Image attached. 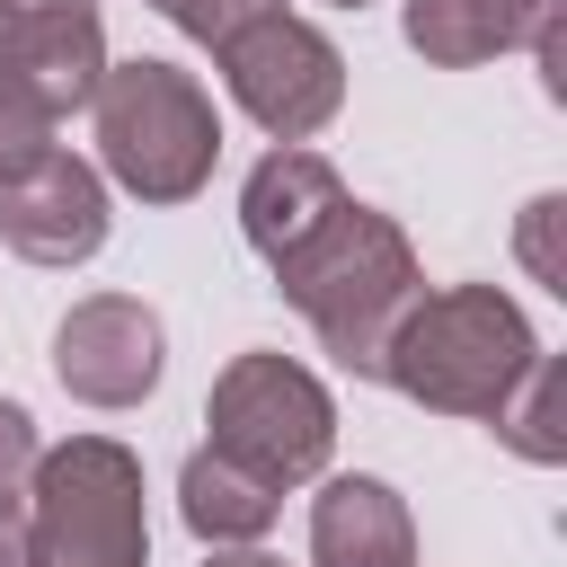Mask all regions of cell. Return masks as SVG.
<instances>
[{"instance_id":"obj_5","label":"cell","mask_w":567,"mask_h":567,"mask_svg":"<svg viewBox=\"0 0 567 567\" xmlns=\"http://www.w3.org/2000/svg\"><path fill=\"white\" fill-rule=\"evenodd\" d=\"M204 425H213L204 452L239 461L275 496L310 487L328 470V443H337V408H328L319 372H301L292 354H230L221 381H213V399H204Z\"/></svg>"},{"instance_id":"obj_17","label":"cell","mask_w":567,"mask_h":567,"mask_svg":"<svg viewBox=\"0 0 567 567\" xmlns=\"http://www.w3.org/2000/svg\"><path fill=\"white\" fill-rule=\"evenodd\" d=\"M558 221H567V195H532V204H523V266H532L549 292H567V266H558Z\"/></svg>"},{"instance_id":"obj_9","label":"cell","mask_w":567,"mask_h":567,"mask_svg":"<svg viewBox=\"0 0 567 567\" xmlns=\"http://www.w3.org/2000/svg\"><path fill=\"white\" fill-rule=\"evenodd\" d=\"M0 239L27 266H80L106 248V177L71 151H44L35 168L0 177Z\"/></svg>"},{"instance_id":"obj_11","label":"cell","mask_w":567,"mask_h":567,"mask_svg":"<svg viewBox=\"0 0 567 567\" xmlns=\"http://www.w3.org/2000/svg\"><path fill=\"white\" fill-rule=\"evenodd\" d=\"M310 567H416V523L381 478H328L310 505Z\"/></svg>"},{"instance_id":"obj_21","label":"cell","mask_w":567,"mask_h":567,"mask_svg":"<svg viewBox=\"0 0 567 567\" xmlns=\"http://www.w3.org/2000/svg\"><path fill=\"white\" fill-rule=\"evenodd\" d=\"M337 9H363V0H337Z\"/></svg>"},{"instance_id":"obj_12","label":"cell","mask_w":567,"mask_h":567,"mask_svg":"<svg viewBox=\"0 0 567 567\" xmlns=\"http://www.w3.org/2000/svg\"><path fill=\"white\" fill-rule=\"evenodd\" d=\"M567 18V0H408V44L443 71H470V62H496L532 35H549Z\"/></svg>"},{"instance_id":"obj_3","label":"cell","mask_w":567,"mask_h":567,"mask_svg":"<svg viewBox=\"0 0 567 567\" xmlns=\"http://www.w3.org/2000/svg\"><path fill=\"white\" fill-rule=\"evenodd\" d=\"M97 159L124 195L142 204H186L213 159H221V124H213V97L195 89V71L177 62H106L97 97Z\"/></svg>"},{"instance_id":"obj_16","label":"cell","mask_w":567,"mask_h":567,"mask_svg":"<svg viewBox=\"0 0 567 567\" xmlns=\"http://www.w3.org/2000/svg\"><path fill=\"white\" fill-rule=\"evenodd\" d=\"M151 9H159L168 27H186L195 44H213V53H221V44L239 35V27H257V18H275L284 0H151Z\"/></svg>"},{"instance_id":"obj_19","label":"cell","mask_w":567,"mask_h":567,"mask_svg":"<svg viewBox=\"0 0 567 567\" xmlns=\"http://www.w3.org/2000/svg\"><path fill=\"white\" fill-rule=\"evenodd\" d=\"M0 567H27V496L0 505Z\"/></svg>"},{"instance_id":"obj_2","label":"cell","mask_w":567,"mask_h":567,"mask_svg":"<svg viewBox=\"0 0 567 567\" xmlns=\"http://www.w3.org/2000/svg\"><path fill=\"white\" fill-rule=\"evenodd\" d=\"M532 319L496 292V284H452V292H416L408 319L390 328L381 381H399L416 408L434 416H496L505 390L532 372Z\"/></svg>"},{"instance_id":"obj_4","label":"cell","mask_w":567,"mask_h":567,"mask_svg":"<svg viewBox=\"0 0 567 567\" xmlns=\"http://www.w3.org/2000/svg\"><path fill=\"white\" fill-rule=\"evenodd\" d=\"M151 514H142V461L115 434H71L35 452L27 478V567H142Z\"/></svg>"},{"instance_id":"obj_15","label":"cell","mask_w":567,"mask_h":567,"mask_svg":"<svg viewBox=\"0 0 567 567\" xmlns=\"http://www.w3.org/2000/svg\"><path fill=\"white\" fill-rule=\"evenodd\" d=\"M53 151V115L18 89V80H0V177H18V168H35Z\"/></svg>"},{"instance_id":"obj_6","label":"cell","mask_w":567,"mask_h":567,"mask_svg":"<svg viewBox=\"0 0 567 567\" xmlns=\"http://www.w3.org/2000/svg\"><path fill=\"white\" fill-rule=\"evenodd\" d=\"M221 80H230L239 115H248L257 133H275V142H310V133L346 106V53H337L310 18H292V9L239 27V35L221 44Z\"/></svg>"},{"instance_id":"obj_8","label":"cell","mask_w":567,"mask_h":567,"mask_svg":"<svg viewBox=\"0 0 567 567\" xmlns=\"http://www.w3.org/2000/svg\"><path fill=\"white\" fill-rule=\"evenodd\" d=\"M0 80H18L53 124L71 106H89L106 80L97 0H0Z\"/></svg>"},{"instance_id":"obj_1","label":"cell","mask_w":567,"mask_h":567,"mask_svg":"<svg viewBox=\"0 0 567 567\" xmlns=\"http://www.w3.org/2000/svg\"><path fill=\"white\" fill-rule=\"evenodd\" d=\"M275 284H284V301L310 319V337H319L346 372H363V381H381L390 328H399L408 301L425 292L408 230H399L390 213L354 204V195H346V204H337V213L275 266Z\"/></svg>"},{"instance_id":"obj_20","label":"cell","mask_w":567,"mask_h":567,"mask_svg":"<svg viewBox=\"0 0 567 567\" xmlns=\"http://www.w3.org/2000/svg\"><path fill=\"white\" fill-rule=\"evenodd\" d=\"M204 567H284V558H266V549H257V540H239V549H213V558H204Z\"/></svg>"},{"instance_id":"obj_14","label":"cell","mask_w":567,"mask_h":567,"mask_svg":"<svg viewBox=\"0 0 567 567\" xmlns=\"http://www.w3.org/2000/svg\"><path fill=\"white\" fill-rule=\"evenodd\" d=\"M523 461H567V363L558 354H532V372L505 390V408L487 416Z\"/></svg>"},{"instance_id":"obj_7","label":"cell","mask_w":567,"mask_h":567,"mask_svg":"<svg viewBox=\"0 0 567 567\" xmlns=\"http://www.w3.org/2000/svg\"><path fill=\"white\" fill-rule=\"evenodd\" d=\"M159 310H142L133 292H89L53 328V372L80 408H142L159 390Z\"/></svg>"},{"instance_id":"obj_18","label":"cell","mask_w":567,"mask_h":567,"mask_svg":"<svg viewBox=\"0 0 567 567\" xmlns=\"http://www.w3.org/2000/svg\"><path fill=\"white\" fill-rule=\"evenodd\" d=\"M35 416L18 408V399H0V505H18L27 496V478H35Z\"/></svg>"},{"instance_id":"obj_10","label":"cell","mask_w":567,"mask_h":567,"mask_svg":"<svg viewBox=\"0 0 567 567\" xmlns=\"http://www.w3.org/2000/svg\"><path fill=\"white\" fill-rule=\"evenodd\" d=\"M337 204H346V177H337L319 151L284 142V151H266V159L248 168V186H239V230H248V248H257L266 266H284Z\"/></svg>"},{"instance_id":"obj_13","label":"cell","mask_w":567,"mask_h":567,"mask_svg":"<svg viewBox=\"0 0 567 567\" xmlns=\"http://www.w3.org/2000/svg\"><path fill=\"white\" fill-rule=\"evenodd\" d=\"M275 487L266 478H248L239 461H221V452H195L186 470H177V514H186V532L195 540H213V549H239V540H266L275 532Z\"/></svg>"}]
</instances>
